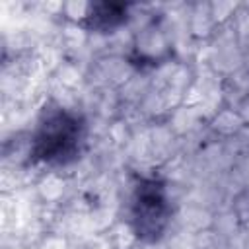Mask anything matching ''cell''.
Here are the masks:
<instances>
[{
    "label": "cell",
    "mask_w": 249,
    "mask_h": 249,
    "mask_svg": "<svg viewBox=\"0 0 249 249\" xmlns=\"http://www.w3.org/2000/svg\"><path fill=\"white\" fill-rule=\"evenodd\" d=\"M86 136L88 126L82 115L64 107L49 109L31 134V156L49 167L68 165L80 158Z\"/></svg>",
    "instance_id": "cell-1"
},
{
    "label": "cell",
    "mask_w": 249,
    "mask_h": 249,
    "mask_svg": "<svg viewBox=\"0 0 249 249\" xmlns=\"http://www.w3.org/2000/svg\"><path fill=\"white\" fill-rule=\"evenodd\" d=\"M171 222V200L160 177H140L128 198V226L146 243L158 241Z\"/></svg>",
    "instance_id": "cell-2"
},
{
    "label": "cell",
    "mask_w": 249,
    "mask_h": 249,
    "mask_svg": "<svg viewBox=\"0 0 249 249\" xmlns=\"http://www.w3.org/2000/svg\"><path fill=\"white\" fill-rule=\"evenodd\" d=\"M126 19V6L115 2H97L86 14V25L95 31H111Z\"/></svg>",
    "instance_id": "cell-3"
}]
</instances>
